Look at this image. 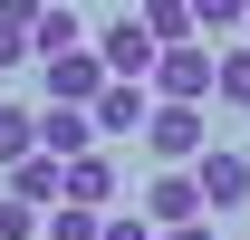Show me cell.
<instances>
[{
  "mask_svg": "<svg viewBox=\"0 0 250 240\" xmlns=\"http://www.w3.org/2000/svg\"><path fill=\"white\" fill-rule=\"evenodd\" d=\"M39 87H48V106H96L106 96V58L96 48H58V58H39Z\"/></svg>",
  "mask_w": 250,
  "mask_h": 240,
  "instance_id": "6da1fadb",
  "label": "cell"
},
{
  "mask_svg": "<svg viewBox=\"0 0 250 240\" xmlns=\"http://www.w3.org/2000/svg\"><path fill=\"white\" fill-rule=\"evenodd\" d=\"M145 144H154L164 163H183V154H202V144H212V125H202V106H173V96H154V106H145Z\"/></svg>",
  "mask_w": 250,
  "mask_h": 240,
  "instance_id": "7a4b0ae2",
  "label": "cell"
},
{
  "mask_svg": "<svg viewBox=\"0 0 250 240\" xmlns=\"http://www.w3.org/2000/svg\"><path fill=\"white\" fill-rule=\"evenodd\" d=\"M192 182H202V211H241L250 202V154L202 144V154H192Z\"/></svg>",
  "mask_w": 250,
  "mask_h": 240,
  "instance_id": "3957f363",
  "label": "cell"
},
{
  "mask_svg": "<svg viewBox=\"0 0 250 240\" xmlns=\"http://www.w3.org/2000/svg\"><path fill=\"white\" fill-rule=\"evenodd\" d=\"M154 96H173V106H202V96H212V48H164L154 58Z\"/></svg>",
  "mask_w": 250,
  "mask_h": 240,
  "instance_id": "277c9868",
  "label": "cell"
},
{
  "mask_svg": "<svg viewBox=\"0 0 250 240\" xmlns=\"http://www.w3.org/2000/svg\"><path fill=\"white\" fill-rule=\"evenodd\" d=\"M96 58H106V77H135V87H145L164 48L145 39V20H106V39H96Z\"/></svg>",
  "mask_w": 250,
  "mask_h": 240,
  "instance_id": "5b68a950",
  "label": "cell"
},
{
  "mask_svg": "<svg viewBox=\"0 0 250 240\" xmlns=\"http://www.w3.org/2000/svg\"><path fill=\"white\" fill-rule=\"evenodd\" d=\"M135 211H145L154 231H183V221H202V182H192V173H154Z\"/></svg>",
  "mask_w": 250,
  "mask_h": 240,
  "instance_id": "8992f818",
  "label": "cell"
},
{
  "mask_svg": "<svg viewBox=\"0 0 250 240\" xmlns=\"http://www.w3.org/2000/svg\"><path fill=\"white\" fill-rule=\"evenodd\" d=\"M39 154H58V163L96 154V116L87 106H39Z\"/></svg>",
  "mask_w": 250,
  "mask_h": 240,
  "instance_id": "52a82bcc",
  "label": "cell"
},
{
  "mask_svg": "<svg viewBox=\"0 0 250 240\" xmlns=\"http://www.w3.org/2000/svg\"><path fill=\"white\" fill-rule=\"evenodd\" d=\"M145 106H154V87H135V77H106V96H96L87 116H96V135H145Z\"/></svg>",
  "mask_w": 250,
  "mask_h": 240,
  "instance_id": "ba28073f",
  "label": "cell"
},
{
  "mask_svg": "<svg viewBox=\"0 0 250 240\" xmlns=\"http://www.w3.org/2000/svg\"><path fill=\"white\" fill-rule=\"evenodd\" d=\"M58 202L106 211V202H116V163H106V154H77V163H67V182H58Z\"/></svg>",
  "mask_w": 250,
  "mask_h": 240,
  "instance_id": "9c48e42d",
  "label": "cell"
},
{
  "mask_svg": "<svg viewBox=\"0 0 250 240\" xmlns=\"http://www.w3.org/2000/svg\"><path fill=\"white\" fill-rule=\"evenodd\" d=\"M58 182H67L58 154H20V163H10V192H20V202H39V211L58 202Z\"/></svg>",
  "mask_w": 250,
  "mask_h": 240,
  "instance_id": "30bf717a",
  "label": "cell"
},
{
  "mask_svg": "<svg viewBox=\"0 0 250 240\" xmlns=\"http://www.w3.org/2000/svg\"><path fill=\"white\" fill-rule=\"evenodd\" d=\"M135 20H145V39H154V48H183V39H202V29H192V0H145Z\"/></svg>",
  "mask_w": 250,
  "mask_h": 240,
  "instance_id": "8fae6325",
  "label": "cell"
},
{
  "mask_svg": "<svg viewBox=\"0 0 250 240\" xmlns=\"http://www.w3.org/2000/svg\"><path fill=\"white\" fill-rule=\"evenodd\" d=\"M29 48H39V58H58V48H87V39H77V10H58V0H48V10H39V29H29Z\"/></svg>",
  "mask_w": 250,
  "mask_h": 240,
  "instance_id": "7c38bea8",
  "label": "cell"
},
{
  "mask_svg": "<svg viewBox=\"0 0 250 240\" xmlns=\"http://www.w3.org/2000/svg\"><path fill=\"white\" fill-rule=\"evenodd\" d=\"M20 154H39V116L0 96V163H20Z\"/></svg>",
  "mask_w": 250,
  "mask_h": 240,
  "instance_id": "4fadbf2b",
  "label": "cell"
},
{
  "mask_svg": "<svg viewBox=\"0 0 250 240\" xmlns=\"http://www.w3.org/2000/svg\"><path fill=\"white\" fill-rule=\"evenodd\" d=\"M212 96L221 106H250V48H221L212 58Z\"/></svg>",
  "mask_w": 250,
  "mask_h": 240,
  "instance_id": "5bb4252c",
  "label": "cell"
},
{
  "mask_svg": "<svg viewBox=\"0 0 250 240\" xmlns=\"http://www.w3.org/2000/svg\"><path fill=\"white\" fill-rule=\"evenodd\" d=\"M96 221H106V211H77V202H48V231H39V240H96Z\"/></svg>",
  "mask_w": 250,
  "mask_h": 240,
  "instance_id": "9a60e30c",
  "label": "cell"
},
{
  "mask_svg": "<svg viewBox=\"0 0 250 240\" xmlns=\"http://www.w3.org/2000/svg\"><path fill=\"white\" fill-rule=\"evenodd\" d=\"M48 231V211L39 202H20V192H10V202H0V240H39Z\"/></svg>",
  "mask_w": 250,
  "mask_h": 240,
  "instance_id": "2e32d148",
  "label": "cell"
},
{
  "mask_svg": "<svg viewBox=\"0 0 250 240\" xmlns=\"http://www.w3.org/2000/svg\"><path fill=\"white\" fill-rule=\"evenodd\" d=\"M250 0H192V29H241Z\"/></svg>",
  "mask_w": 250,
  "mask_h": 240,
  "instance_id": "e0dca14e",
  "label": "cell"
},
{
  "mask_svg": "<svg viewBox=\"0 0 250 240\" xmlns=\"http://www.w3.org/2000/svg\"><path fill=\"white\" fill-rule=\"evenodd\" d=\"M96 240H154V221H145V211H106V221H96Z\"/></svg>",
  "mask_w": 250,
  "mask_h": 240,
  "instance_id": "ac0fdd59",
  "label": "cell"
},
{
  "mask_svg": "<svg viewBox=\"0 0 250 240\" xmlns=\"http://www.w3.org/2000/svg\"><path fill=\"white\" fill-rule=\"evenodd\" d=\"M20 58H39V48H29V29H10V20H0V77H10Z\"/></svg>",
  "mask_w": 250,
  "mask_h": 240,
  "instance_id": "d6986e66",
  "label": "cell"
},
{
  "mask_svg": "<svg viewBox=\"0 0 250 240\" xmlns=\"http://www.w3.org/2000/svg\"><path fill=\"white\" fill-rule=\"evenodd\" d=\"M39 10H48V0H0V20H10V29H39Z\"/></svg>",
  "mask_w": 250,
  "mask_h": 240,
  "instance_id": "ffe728a7",
  "label": "cell"
},
{
  "mask_svg": "<svg viewBox=\"0 0 250 240\" xmlns=\"http://www.w3.org/2000/svg\"><path fill=\"white\" fill-rule=\"evenodd\" d=\"M164 240H212V221H183V231H164Z\"/></svg>",
  "mask_w": 250,
  "mask_h": 240,
  "instance_id": "44dd1931",
  "label": "cell"
}]
</instances>
